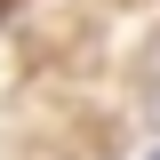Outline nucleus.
I'll list each match as a JSON object with an SVG mask.
<instances>
[{
  "label": "nucleus",
  "instance_id": "f257e3e1",
  "mask_svg": "<svg viewBox=\"0 0 160 160\" xmlns=\"http://www.w3.org/2000/svg\"><path fill=\"white\" fill-rule=\"evenodd\" d=\"M152 160H160V152H152Z\"/></svg>",
  "mask_w": 160,
  "mask_h": 160
}]
</instances>
